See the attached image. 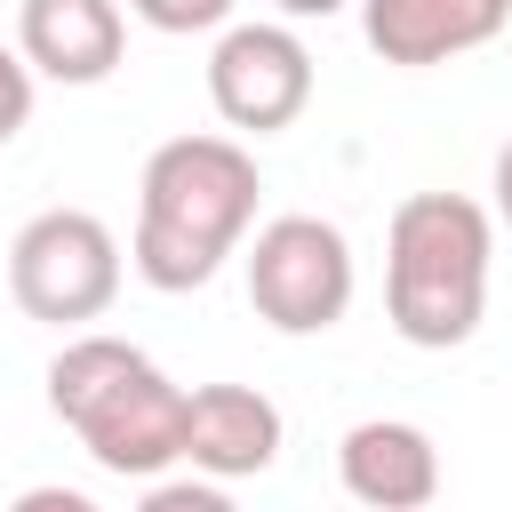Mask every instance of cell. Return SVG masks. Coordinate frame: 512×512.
I'll use <instances>...</instances> for the list:
<instances>
[{
  "label": "cell",
  "mask_w": 512,
  "mask_h": 512,
  "mask_svg": "<svg viewBox=\"0 0 512 512\" xmlns=\"http://www.w3.org/2000/svg\"><path fill=\"white\" fill-rule=\"evenodd\" d=\"M152 512H224V480H144Z\"/></svg>",
  "instance_id": "4fadbf2b"
},
{
  "label": "cell",
  "mask_w": 512,
  "mask_h": 512,
  "mask_svg": "<svg viewBox=\"0 0 512 512\" xmlns=\"http://www.w3.org/2000/svg\"><path fill=\"white\" fill-rule=\"evenodd\" d=\"M248 304L280 336H320L352 312V240L328 216H272L248 248Z\"/></svg>",
  "instance_id": "5b68a950"
},
{
  "label": "cell",
  "mask_w": 512,
  "mask_h": 512,
  "mask_svg": "<svg viewBox=\"0 0 512 512\" xmlns=\"http://www.w3.org/2000/svg\"><path fill=\"white\" fill-rule=\"evenodd\" d=\"M24 120H32V64H24V48H0V144Z\"/></svg>",
  "instance_id": "7c38bea8"
},
{
  "label": "cell",
  "mask_w": 512,
  "mask_h": 512,
  "mask_svg": "<svg viewBox=\"0 0 512 512\" xmlns=\"http://www.w3.org/2000/svg\"><path fill=\"white\" fill-rule=\"evenodd\" d=\"M280 408L248 384H200L184 392V464L208 472V480H248V472H272L280 456Z\"/></svg>",
  "instance_id": "30bf717a"
},
{
  "label": "cell",
  "mask_w": 512,
  "mask_h": 512,
  "mask_svg": "<svg viewBox=\"0 0 512 512\" xmlns=\"http://www.w3.org/2000/svg\"><path fill=\"white\" fill-rule=\"evenodd\" d=\"M48 408L112 480H160L184 464V384L120 336H72L48 360Z\"/></svg>",
  "instance_id": "3957f363"
},
{
  "label": "cell",
  "mask_w": 512,
  "mask_h": 512,
  "mask_svg": "<svg viewBox=\"0 0 512 512\" xmlns=\"http://www.w3.org/2000/svg\"><path fill=\"white\" fill-rule=\"evenodd\" d=\"M256 160L240 136H168L136 184V272L160 296L208 288L256 224Z\"/></svg>",
  "instance_id": "6da1fadb"
},
{
  "label": "cell",
  "mask_w": 512,
  "mask_h": 512,
  "mask_svg": "<svg viewBox=\"0 0 512 512\" xmlns=\"http://www.w3.org/2000/svg\"><path fill=\"white\" fill-rule=\"evenodd\" d=\"M504 24H512V0H360L368 48L384 64H408V72L488 48Z\"/></svg>",
  "instance_id": "ba28073f"
},
{
  "label": "cell",
  "mask_w": 512,
  "mask_h": 512,
  "mask_svg": "<svg viewBox=\"0 0 512 512\" xmlns=\"http://www.w3.org/2000/svg\"><path fill=\"white\" fill-rule=\"evenodd\" d=\"M336 480L352 504H376V512H416L440 496V448L424 424H400V416H368L336 440Z\"/></svg>",
  "instance_id": "9c48e42d"
},
{
  "label": "cell",
  "mask_w": 512,
  "mask_h": 512,
  "mask_svg": "<svg viewBox=\"0 0 512 512\" xmlns=\"http://www.w3.org/2000/svg\"><path fill=\"white\" fill-rule=\"evenodd\" d=\"M16 48L32 72H48L64 88H96V80H112V64L128 48V8L120 0H24Z\"/></svg>",
  "instance_id": "52a82bcc"
},
{
  "label": "cell",
  "mask_w": 512,
  "mask_h": 512,
  "mask_svg": "<svg viewBox=\"0 0 512 512\" xmlns=\"http://www.w3.org/2000/svg\"><path fill=\"white\" fill-rule=\"evenodd\" d=\"M488 256L496 224L464 192H408L384 224V312L400 344L448 352L488 312Z\"/></svg>",
  "instance_id": "7a4b0ae2"
},
{
  "label": "cell",
  "mask_w": 512,
  "mask_h": 512,
  "mask_svg": "<svg viewBox=\"0 0 512 512\" xmlns=\"http://www.w3.org/2000/svg\"><path fill=\"white\" fill-rule=\"evenodd\" d=\"M208 104L240 136H280L312 104V48L288 24H232L208 56Z\"/></svg>",
  "instance_id": "8992f818"
},
{
  "label": "cell",
  "mask_w": 512,
  "mask_h": 512,
  "mask_svg": "<svg viewBox=\"0 0 512 512\" xmlns=\"http://www.w3.org/2000/svg\"><path fill=\"white\" fill-rule=\"evenodd\" d=\"M488 192H496V224L512 232V136H504V152H496V184H488Z\"/></svg>",
  "instance_id": "5bb4252c"
},
{
  "label": "cell",
  "mask_w": 512,
  "mask_h": 512,
  "mask_svg": "<svg viewBox=\"0 0 512 512\" xmlns=\"http://www.w3.org/2000/svg\"><path fill=\"white\" fill-rule=\"evenodd\" d=\"M128 16H144L152 32H216L232 16V0H120Z\"/></svg>",
  "instance_id": "8fae6325"
},
{
  "label": "cell",
  "mask_w": 512,
  "mask_h": 512,
  "mask_svg": "<svg viewBox=\"0 0 512 512\" xmlns=\"http://www.w3.org/2000/svg\"><path fill=\"white\" fill-rule=\"evenodd\" d=\"M272 8H280V16H336L344 0H272Z\"/></svg>",
  "instance_id": "9a60e30c"
},
{
  "label": "cell",
  "mask_w": 512,
  "mask_h": 512,
  "mask_svg": "<svg viewBox=\"0 0 512 512\" xmlns=\"http://www.w3.org/2000/svg\"><path fill=\"white\" fill-rule=\"evenodd\" d=\"M8 296L24 320H48V328H80V320L112 312V296H120L112 224L88 208H40L8 240Z\"/></svg>",
  "instance_id": "277c9868"
}]
</instances>
